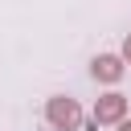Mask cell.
Listing matches in <instances>:
<instances>
[{
	"instance_id": "cell-1",
	"label": "cell",
	"mask_w": 131,
	"mask_h": 131,
	"mask_svg": "<svg viewBox=\"0 0 131 131\" xmlns=\"http://www.w3.org/2000/svg\"><path fill=\"white\" fill-rule=\"evenodd\" d=\"M45 123H49L53 131H78V127H82V106H78V98L53 94V98L45 102Z\"/></svg>"
},
{
	"instance_id": "cell-4",
	"label": "cell",
	"mask_w": 131,
	"mask_h": 131,
	"mask_svg": "<svg viewBox=\"0 0 131 131\" xmlns=\"http://www.w3.org/2000/svg\"><path fill=\"white\" fill-rule=\"evenodd\" d=\"M123 61L131 66V33H127V41H123Z\"/></svg>"
},
{
	"instance_id": "cell-2",
	"label": "cell",
	"mask_w": 131,
	"mask_h": 131,
	"mask_svg": "<svg viewBox=\"0 0 131 131\" xmlns=\"http://www.w3.org/2000/svg\"><path fill=\"white\" fill-rule=\"evenodd\" d=\"M119 119H127V98H123L119 90H111V94H102V98L94 102V123H98V127H115Z\"/></svg>"
},
{
	"instance_id": "cell-3",
	"label": "cell",
	"mask_w": 131,
	"mask_h": 131,
	"mask_svg": "<svg viewBox=\"0 0 131 131\" xmlns=\"http://www.w3.org/2000/svg\"><path fill=\"white\" fill-rule=\"evenodd\" d=\"M123 70H127L123 53H98V57L90 61V78H94V82H106V86H115V82L123 78Z\"/></svg>"
},
{
	"instance_id": "cell-5",
	"label": "cell",
	"mask_w": 131,
	"mask_h": 131,
	"mask_svg": "<svg viewBox=\"0 0 131 131\" xmlns=\"http://www.w3.org/2000/svg\"><path fill=\"white\" fill-rule=\"evenodd\" d=\"M115 131H131V119H119V123H115Z\"/></svg>"
}]
</instances>
